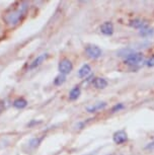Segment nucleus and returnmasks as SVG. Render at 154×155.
<instances>
[{
    "label": "nucleus",
    "instance_id": "nucleus-20",
    "mask_svg": "<svg viewBox=\"0 0 154 155\" xmlns=\"http://www.w3.org/2000/svg\"><path fill=\"white\" fill-rule=\"evenodd\" d=\"M1 33H2V28H1V27H0V35H1Z\"/></svg>",
    "mask_w": 154,
    "mask_h": 155
},
{
    "label": "nucleus",
    "instance_id": "nucleus-6",
    "mask_svg": "<svg viewBox=\"0 0 154 155\" xmlns=\"http://www.w3.org/2000/svg\"><path fill=\"white\" fill-rule=\"evenodd\" d=\"M130 25L134 28H138V30H144V28H148V21L147 20L141 19V18H135L130 21Z\"/></svg>",
    "mask_w": 154,
    "mask_h": 155
},
{
    "label": "nucleus",
    "instance_id": "nucleus-5",
    "mask_svg": "<svg viewBox=\"0 0 154 155\" xmlns=\"http://www.w3.org/2000/svg\"><path fill=\"white\" fill-rule=\"evenodd\" d=\"M113 140H114V142L116 143V144H119V145L123 144V143L127 142L128 135L124 130L117 131V132L114 134V136H113Z\"/></svg>",
    "mask_w": 154,
    "mask_h": 155
},
{
    "label": "nucleus",
    "instance_id": "nucleus-16",
    "mask_svg": "<svg viewBox=\"0 0 154 155\" xmlns=\"http://www.w3.org/2000/svg\"><path fill=\"white\" fill-rule=\"evenodd\" d=\"M154 33V31L152 28H144V30H142L140 31V36L142 37H149V36H152Z\"/></svg>",
    "mask_w": 154,
    "mask_h": 155
},
{
    "label": "nucleus",
    "instance_id": "nucleus-12",
    "mask_svg": "<svg viewBox=\"0 0 154 155\" xmlns=\"http://www.w3.org/2000/svg\"><path fill=\"white\" fill-rule=\"evenodd\" d=\"M27 106H28V101L25 98L19 97L13 101V107H16V109H24Z\"/></svg>",
    "mask_w": 154,
    "mask_h": 155
},
{
    "label": "nucleus",
    "instance_id": "nucleus-7",
    "mask_svg": "<svg viewBox=\"0 0 154 155\" xmlns=\"http://www.w3.org/2000/svg\"><path fill=\"white\" fill-rule=\"evenodd\" d=\"M100 31L106 36H112L114 33V25L111 21H106L100 25Z\"/></svg>",
    "mask_w": 154,
    "mask_h": 155
},
{
    "label": "nucleus",
    "instance_id": "nucleus-10",
    "mask_svg": "<svg viewBox=\"0 0 154 155\" xmlns=\"http://www.w3.org/2000/svg\"><path fill=\"white\" fill-rule=\"evenodd\" d=\"M106 107V102H97V104H93V106L87 107V112L88 113H95V112H97V110L104 109Z\"/></svg>",
    "mask_w": 154,
    "mask_h": 155
},
{
    "label": "nucleus",
    "instance_id": "nucleus-8",
    "mask_svg": "<svg viewBox=\"0 0 154 155\" xmlns=\"http://www.w3.org/2000/svg\"><path fill=\"white\" fill-rule=\"evenodd\" d=\"M48 58V54L47 53H45V54H42V55H40V56H38L36 59H34L33 62H31L30 64V66H28V69L31 70V69H34V68H37L38 66H40L41 64H42L44 61H45L46 59Z\"/></svg>",
    "mask_w": 154,
    "mask_h": 155
},
{
    "label": "nucleus",
    "instance_id": "nucleus-2",
    "mask_svg": "<svg viewBox=\"0 0 154 155\" xmlns=\"http://www.w3.org/2000/svg\"><path fill=\"white\" fill-rule=\"evenodd\" d=\"M143 61V54L142 53H132L129 54L125 59V63L128 65H138Z\"/></svg>",
    "mask_w": 154,
    "mask_h": 155
},
{
    "label": "nucleus",
    "instance_id": "nucleus-11",
    "mask_svg": "<svg viewBox=\"0 0 154 155\" xmlns=\"http://www.w3.org/2000/svg\"><path fill=\"white\" fill-rule=\"evenodd\" d=\"M91 71V68L89 65H87V64H85V65H83L81 68L79 69V71H78V76H79L80 78H83V77H86L87 75L90 73Z\"/></svg>",
    "mask_w": 154,
    "mask_h": 155
},
{
    "label": "nucleus",
    "instance_id": "nucleus-4",
    "mask_svg": "<svg viewBox=\"0 0 154 155\" xmlns=\"http://www.w3.org/2000/svg\"><path fill=\"white\" fill-rule=\"evenodd\" d=\"M85 52L87 54V56L91 59H97L101 56V50L95 45H88L86 46Z\"/></svg>",
    "mask_w": 154,
    "mask_h": 155
},
{
    "label": "nucleus",
    "instance_id": "nucleus-15",
    "mask_svg": "<svg viewBox=\"0 0 154 155\" xmlns=\"http://www.w3.org/2000/svg\"><path fill=\"white\" fill-rule=\"evenodd\" d=\"M65 80H66V77H65V75H59V76H57L56 78H55V80H54V84L55 85H61V84H63L64 82H65Z\"/></svg>",
    "mask_w": 154,
    "mask_h": 155
},
{
    "label": "nucleus",
    "instance_id": "nucleus-13",
    "mask_svg": "<svg viewBox=\"0 0 154 155\" xmlns=\"http://www.w3.org/2000/svg\"><path fill=\"white\" fill-rule=\"evenodd\" d=\"M79 95H80V88L79 87H74L73 89H71L70 93H69V98L71 101H75V99L79 97Z\"/></svg>",
    "mask_w": 154,
    "mask_h": 155
},
{
    "label": "nucleus",
    "instance_id": "nucleus-3",
    "mask_svg": "<svg viewBox=\"0 0 154 155\" xmlns=\"http://www.w3.org/2000/svg\"><path fill=\"white\" fill-rule=\"evenodd\" d=\"M58 68H59V71H60L61 74L66 75V74H69V73L72 71V69H73V65H72L70 60L63 59V60L60 61Z\"/></svg>",
    "mask_w": 154,
    "mask_h": 155
},
{
    "label": "nucleus",
    "instance_id": "nucleus-18",
    "mask_svg": "<svg viewBox=\"0 0 154 155\" xmlns=\"http://www.w3.org/2000/svg\"><path fill=\"white\" fill-rule=\"evenodd\" d=\"M123 107H124V106H123V104H116V106L112 109V112H113V113H115V112H119V110H122V109H123Z\"/></svg>",
    "mask_w": 154,
    "mask_h": 155
},
{
    "label": "nucleus",
    "instance_id": "nucleus-9",
    "mask_svg": "<svg viewBox=\"0 0 154 155\" xmlns=\"http://www.w3.org/2000/svg\"><path fill=\"white\" fill-rule=\"evenodd\" d=\"M93 85L98 89H103L107 86V81L104 78H95L93 80Z\"/></svg>",
    "mask_w": 154,
    "mask_h": 155
},
{
    "label": "nucleus",
    "instance_id": "nucleus-1",
    "mask_svg": "<svg viewBox=\"0 0 154 155\" xmlns=\"http://www.w3.org/2000/svg\"><path fill=\"white\" fill-rule=\"evenodd\" d=\"M28 10V3L27 1L15 2L3 14V20L8 27H15L22 21Z\"/></svg>",
    "mask_w": 154,
    "mask_h": 155
},
{
    "label": "nucleus",
    "instance_id": "nucleus-14",
    "mask_svg": "<svg viewBox=\"0 0 154 155\" xmlns=\"http://www.w3.org/2000/svg\"><path fill=\"white\" fill-rule=\"evenodd\" d=\"M42 139L43 138H34V139H31V141H30V143H28V145H30V147H31L33 149L37 148L38 146L40 145V143H41V141H42Z\"/></svg>",
    "mask_w": 154,
    "mask_h": 155
},
{
    "label": "nucleus",
    "instance_id": "nucleus-17",
    "mask_svg": "<svg viewBox=\"0 0 154 155\" xmlns=\"http://www.w3.org/2000/svg\"><path fill=\"white\" fill-rule=\"evenodd\" d=\"M146 65L148 67H154V55H152V56L146 61Z\"/></svg>",
    "mask_w": 154,
    "mask_h": 155
},
{
    "label": "nucleus",
    "instance_id": "nucleus-19",
    "mask_svg": "<svg viewBox=\"0 0 154 155\" xmlns=\"http://www.w3.org/2000/svg\"><path fill=\"white\" fill-rule=\"evenodd\" d=\"M145 149H147V150H154V141H152L151 143H149L146 147H145Z\"/></svg>",
    "mask_w": 154,
    "mask_h": 155
}]
</instances>
